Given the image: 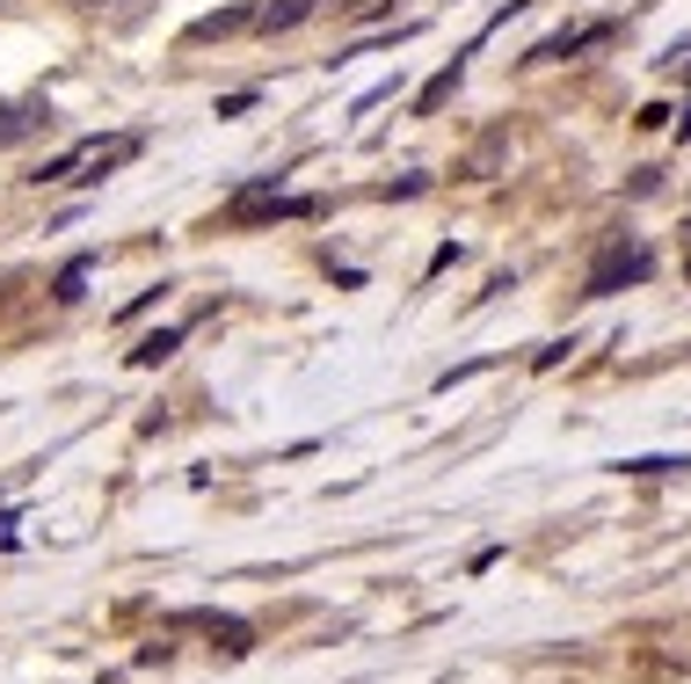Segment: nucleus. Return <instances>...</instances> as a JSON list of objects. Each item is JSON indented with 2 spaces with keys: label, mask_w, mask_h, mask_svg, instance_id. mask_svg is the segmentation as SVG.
<instances>
[{
  "label": "nucleus",
  "mask_w": 691,
  "mask_h": 684,
  "mask_svg": "<svg viewBox=\"0 0 691 684\" xmlns=\"http://www.w3.org/2000/svg\"><path fill=\"white\" fill-rule=\"evenodd\" d=\"M87 8H124V0H87Z\"/></svg>",
  "instance_id": "obj_9"
},
{
  "label": "nucleus",
  "mask_w": 691,
  "mask_h": 684,
  "mask_svg": "<svg viewBox=\"0 0 691 684\" xmlns=\"http://www.w3.org/2000/svg\"><path fill=\"white\" fill-rule=\"evenodd\" d=\"M132 154H138L132 131H124V139H81L73 154H59L36 182H95V176H109V168H117V160H132Z\"/></svg>",
  "instance_id": "obj_1"
},
{
  "label": "nucleus",
  "mask_w": 691,
  "mask_h": 684,
  "mask_svg": "<svg viewBox=\"0 0 691 684\" xmlns=\"http://www.w3.org/2000/svg\"><path fill=\"white\" fill-rule=\"evenodd\" d=\"M583 44H605V22H583V30H561L553 44H538L532 59H568V52H583Z\"/></svg>",
  "instance_id": "obj_5"
},
{
  "label": "nucleus",
  "mask_w": 691,
  "mask_h": 684,
  "mask_svg": "<svg viewBox=\"0 0 691 684\" xmlns=\"http://www.w3.org/2000/svg\"><path fill=\"white\" fill-rule=\"evenodd\" d=\"M313 8H321V0H262V8H255V30L262 36H284V30H299Z\"/></svg>",
  "instance_id": "obj_3"
},
{
  "label": "nucleus",
  "mask_w": 691,
  "mask_h": 684,
  "mask_svg": "<svg viewBox=\"0 0 691 684\" xmlns=\"http://www.w3.org/2000/svg\"><path fill=\"white\" fill-rule=\"evenodd\" d=\"M684 233H691V227H684ZM684 270H691V263H684Z\"/></svg>",
  "instance_id": "obj_10"
},
{
  "label": "nucleus",
  "mask_w": 691,
  "mask_h": 684,
  "mask_svg": "<svg viewBox=\"0 0 691 684\" xmlns=\"http://www.w3.org/2000/svg\"><path fill=\"white\" fill-rule=\"evenodd\" d=\"M52 124V103L44 95H22V103H0V146H22Z\"/></svg>",
  "instance_id": "obj_2"
},
{
  "label": "nucleus",
  "mask_w": 691,
  "mask_h": 684,
  "mask_svg": "<svg viewBox=\"0 0 691 684\" xmlns=\"http://www.w3.org/2000/svg\"><path fill=\"white\" fill-rule=\"evenodd\" d=\"M168 350H175V328H160L154 343H146V350H138V365H160V357H168Z\"/></svg>",
  "instance_id": "obj_8"
},
{
  "label": "nucleus",
  "mask_w": 691,
  "mask_h": 684,
  "mask_svg": "<svg viewBox=\"0 0 691 684\" xmlns=\"http://www.w3.org/2000/svg\"><path fill=\"white\" fill-rule=\"evenodd\" d=\"M233 30H255V8H219V15H197L190 22V44H219Z\"/></svg>",
  "instance_id": "obj_4"
},
{
  "label": "nucleus",
  "mask_w": 691,
  "mask_h": 684,
  "mask_svg": "<svg viewBox=\"0 0 691 684\" xmlns=\"http://www.w3.org/2000/svg\"><path fill=\"white\" fill-rule=\"evenodd\" d=\"M451 88H459V59H451V66H444V73H437L430 88H422V103H415V109H422V117H430V109H437V103H444V95H451Z\"/></svg>",
  "instance_id": "obj_7"
},
{
  "label": "nucleus",
  "mask_w": 691,
  "mask_h": 684,
  "mask_svg": "<svg viewBox=\"0 0 691 684\" xmlns=\"http://www.w3.org/2000/svg\"><path fill=\"white\" fill-rule=\"evenodd\" d=\"M640 270H648V263H640V255H626V248H611L605 263H597V277H589V292H611V284H619V277H640Z\"/></svg>",
  "instance_id": "obj_6"
}]
</instances>
